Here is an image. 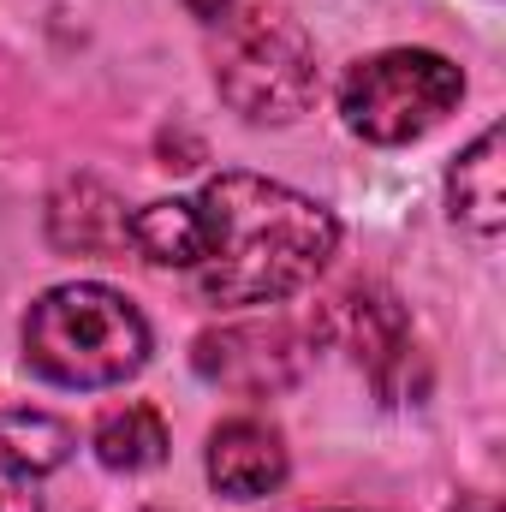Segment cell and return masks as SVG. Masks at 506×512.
I'll return each instance as SVG.
<instances>
[{"label": "cell", "instance_id": "6da1fadb", "mask_svg": "<svg viewBox=\"0 0 506 512\" xmlns=\"http://www.w3.org/2000/svg\"><path fill=\"white\" fill-rule=\"evenodd\" d=\"M197 262L185 268L209 304H280L304 292L340 245L334 215L262 173H221L197 197Z\"/></svg>", "mask_w": 506, "mask_h": 512}, {"label": "cell", "instance_id": "7a4b0ae2", "mask_svg": "<svg viewBox=\"0 0 506 512\" xmlns=\"http://www.w3.org/2000/svg\"><path fill=\"white\" fill-rule=\"evenodd\" d=\"M149 358V322L126 292L72 280L30 304L24 316V364L54 387H114Z\"/></svg>", "mask_w": 506, "mask_h": 512}, {"label": "cell", "instance_id": "3957f363", "mask_svg": "<svg viewBox=\"0 0 506 512\" xmlns=\"http://www.w3.org/2000/svg\"><path fill=\"white\" fill-rule=\"evenodd\" d=\"M215 90L227 96L233 114H245L256 126L298 120L316 102V42H310V30L274 0L233 6L215 24Z\"/></svg>", "mask_w": 506, "mask_h": 512}, {"label": "cell", "instance_id": "277c9868", "mask_svg": "<svg viewBox=\"0 0 506 512\" xmlns=\"http://www.w3.org/2000/svg\"><path fill=\"white\" fill-rule=\"evenodd\" d=\"M465 96V72L435 48H387L346 72L340 114L364 143H411L435 131Z\"/></svg>", "mask_w": 506, "mask_h": 512}, {"label": "cell", "instance_id": "5b68a950", "mask_svg": "<svg viewBox=\"0 0 506 512\" xmlns=\"http://www.w3.org/2000/svg\"><path fill=\"white\" fill-rule=\"evenodd\" d=\"M310 358V334L298 322H233V328H209L191 352L203 382H221L233 393H280L298 382Z\"/></svg>", "mask_w": 506, "mask_h": 512}, {"label": "cell", "instance_id": "8992f818", "mask_svg": "<svg viewBox=\"0 0 506 512\" xmlns=\"http://www.w3.org/2000/svg\"><path fill=\"white\" fill-rule=\"evenodd\" d=\"M334 328L346 334V346H352L358 370H364L387 399H393V393H399V376L411 370V352H417V340H411V322H405L399 298H393V292H381V286H352V292L334 304Z\"/></svg>", "mask_w": 506, "mask_h": 512}, {"label": "cell", "instance_id": "52a82bcc", "mask_svg": "<svg viewBox=\"0 0 506 512\" xmlns=\"http://www.w3.org/2000/svg\"><path fill=\"white\" fill-rule=\"evenodd\" d=\"M72 453V429L48 411H0V512H42V477Z\"/></svg>", "mask_w": 506, "mask_h": 512}, {"label": "cell", "instance_id": "ba28073f", "mask_svg": "<svg viewBox=\"0 0 506 512\" xmlns=\"http://www.w3.org/2000/svg\"><path fill=\"white\" fill-rule=\"evenodd\" d=\"M209 483L233 501H262L286 483V441L262 417H233L209 435Z\"/></svg>", "mask_w": 506, "mask_h": 512}, {"label": "cell", "instance_id": "9c48e42d", "mask_svg": "<svg viewBox=\"0 0 506 512\" xmlns=\"http://www.w3.org/2000/svg\"><path fill=\"white\" fill-rule=\"evenodd\" d=\"M48 239H54L60 251H78V256H126L131 215L108 185L72 179V185H60V197L48 203Z\"/></svg>", "mask_w": 506, "mask_h": 512}, {"label": "cell", "instance_id": "30bf717a", "mask_svg": "<svg viewBox=\"0 0 506 512\" xmlns=\"http://www.w3.org/2000/svg\"><path fill=\"white\" fill-rule=\"evenodd\" d=\"M501 155H506V131L489 126L447 173V203L453 221L471 227L477 239H495L506 227V179H501Z\"/></svg>", "mask_w": 506, "mask_h": 512}, {"label": "cell", "instance_id": "8fae6325", "mask_svg": "<svg viewBox=\"0 0 506 512\" xmlns=\"http://www.w3.org/2000/svg\"><path fill=\"white\" fill-rule=\"evenodd\" d=\"M96 459L108 471H155L167 459V423L149 405H120L96 423Z\"/></svg>", "mask_w": 506, "mask_h": 512}, {"label": "cell", "instance_id": "7c38bea8", "mask_svg": "<svg viewBox=\"0 0 506 512\" xmlns=\"http://www.w3.org/2000/svg\"><path fill=\"white\" fill-rule=\"evenodd\" d=\"M185 6H191V12H197L203 24H221V18H227V12H233L239 0H185Z\"/></svg>", "mask_w": 506, "mask_h": 512}, {"label": "cell", "instance_id": "4fadbf2b", "mask_svg": "<svg viewBox=\"0 0 506 512\" xmlns=\"http://www.w3.org/2000/svg\"><path fill=\"white\" fill-rule=\"evenodd\" d=\"M453 512H495V501H489V495H471V501H459Z\"/></svg>", "mask_w": 506, "mask_h": 512}]
</instances>
